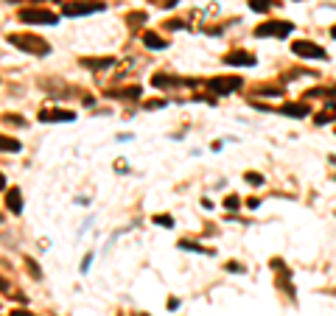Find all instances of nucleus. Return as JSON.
Here are the masks:
<instances>
[{
	"label": "nucleus",
	"instance_id": "nucleus-20",
	"mask_svg": "<svg viewBox=\"0 0 336 316\" xmlns=\"http://www.w3.org/2000/svg\"><path fill=\"white\" fill-rule=\"evenodd\" d=\"M11 316H34V314H28V311H11Z\"/></svg>",
	"mask_w": 336,
	"mask_h": 316
},
{
	"label": "nucleus",
	"instance_id": "nucleus-7",
	"mask_svg": "<svg viewBox=\"0 0 336 316\" xmlns=\"http://www.w3.org/2000/svg\"><path fill=\"white\" fill-rule=\"evenodd\" d=\"M224 62L227 64H247V67H250V64H255V56H252V53H244V50H233V53L224 56Z\"/></svg>",
	"mask_w": 336,
	"mask_h": 316
},
{
	"label": "nucleus",
	"instance_id": "nucleus-2",
	"mask_svg": "<svg viewBox=\"0 0 336 316\" xmlns=\"http://www.w3.org/2000/svg\"><path fill=\"white\" fill-rule=\"evenodd\" d=\"M20 20L34 22V25H56L59 17L53 11H45V8H25V11H20Z\"/></svg>",
	"mask_w": 336,
	"mask_h": 316
},
{
	"label": "nucleus",
	"instance_id": "nucleus-12",
	"mask_svg": "<svg viewBox=\"0 0 336 316\" xmlns=\"http://www.w3.org/2000/svg\"><path fill=\"white\" fill-rule=\"evenodd\" d=\"M0 151H20V140L11 134H0Z\"/></svg>",
	"mask_w": 336,
	"mask_h": 316
},
{
	"label": "nucleus",
	"instance_id": "nucleus-5",
	"mask_svg": "<svg viewBox=\"0 0 336 316\" xmlns=\"http://www.w3.org/2000/svg\"><path fill=\"white\" fill-rule=\"evenodd\" d=\"M104 3L95 0V3H64V14L67 17H79V14H93V11H101Z\"/></svg>",
	"mask_w": 336,
	"mask_h": 316
},
{
	"label": "nucleus",
	"instance_id": "nucleus-21",
	"mask_svg": "<svg viewBox=\"0 0 336 316\" xmlns=\"http://www.w3.org/2000/svg\"><path fill=\"white\" fill-rule=\"evenodd\" d=\"M0 188H6V176L0 174Z\"/></svg>",
	"mask_w": 336,
	"mask_h": 316
},
{
	"label": "nucleus",
	"instance_id": "nucleus-22",
	"mask_svg": "<svg viewBox=\"0 0 336 316\" xmlns=\"http://www.w3.org/2000/svg\"><path fill=\"white\" fill-rule=\"evenodd\" d=\"M331 34H334V36H336V28H334V31H331Z\"/></svg>",
	"mask_w": 336,
	"mask_h": 316
},
{
	"label": "nucleus",
	"instance_id": "nucleus-9",
	"mask_svg": "<svg viewBox=\"0 0 336 316\" xmlns=\"http://www.w3.org/2000/svg\"><path fill=\"white\" fill-rule=\"evenodd\" d=\"M280 112L289 115V118H306V115H308V106H306V104H286V106H280Z\"/></svg>",
	"mask_w": 336,
	"mask_h": 316
},
{
	"label": "nucleus",
	"instance_id": "nucleus-4",
	"mask_svg": "<svg viewBox=\"0 0 336 316\" xmlns=\"http://www.w3.org/2000/svg\"><path fill=\"white\" fill-rule=\"evenodd\" d=\"M292 22H280V20H272V22H264L255 28V36H289L292 34Z\"/></svg>",
	"mask_w": 336,
	"mask_h": 316
},
{
	"label": "nucleus",
	"instance_id": "nucleus-18",
	"mask_svg": "<svg viewBox=\"0 0 336 316\" xmlns=\"http://www.w3.org/2000/svg\"><path fill=\"white\" fill-rule=\"evenodd\" d=\"M157 106H165V101H149V104H146V109H157Z\"/></svg>",
	"mask_w": 336,
	"mask_h": 316
},
{
	"label": "nucleus",
	"instance_id": "nucleus-10",
	"mask_svg": "<svg viewBox=\"0 0 336 316\" xmlns=\"http://www.w3.org/2000/svg\"><path fill=\"white\" fill-rule=\"evenodd\" d=\"M6 204H8V210H11V213H22V199H20V190H17V188L8 190Z\"/></svg>",
	"mask_w": 336,
	"mask_h": 316
},
{
	"label": "nucleus",
	"instance_id": "nucleus-1",
	"mask_svg": "<svg viewBox=\"0 0 336 316\" xmlns=\"http://www.w3.org/2000/svg\"><path fill=\"white\" fill-rule=\"evenodd\" d=\"M8 42L17 45V48L25 50V53H39V56H45V53L50 50L45 39H39V36H31V34H11V36H8Z\"/></svg>",
	"mask_w": 336,
	"mask_h": 316
},
{
	"label": "nucleus",
	"instance_id": "nucleus-13",
	"mask_svg": "<svg viewBox=\"0 0 336 316\" xmlns=\"http://www.w3.org/2000/svg\"><path fill=\"white\" fill-rule=\"evenodd\" d=\"M143 42L149 45L151 50H160V48H165V45H168L165 39H160V36L154 34V31H146V34H143Z\"/></svg>",
	"mask_w": 336,
	"mask_h": 316
},
{
	"label": "nucleus",
	"instance_id": "nucleus-8",
	"mask_svg": "<svg viewBox=\"0 0 336 316\" xmlns=\"http://www.w3.org/2000/svg\"><path fill=\"white\" fill-rule=\"evenodd\" d=\"M76 115L73 112H64V109H45L39 112V120H73Z\"/></svg>",
	"mask_w": 336,
	"mask_h": 316
},
{
	"label": "nucleus",
	"instance_id": "nucleus-11",
	"mask_svg": "<svg viewBox=\"0 0 336 316\" xmlns=\"http://www.w3.org/2000/svg\"><path fill=\"white\" fill-rule=\"evenodd\" d=\"M81 64H84V67H90V70H104V67L115 64V59L112 56H107V59H81Z\"/></svg>",
	"mask_w": 336,
	"mask_h": 316
},
{
	"label": "nucleus",
	"instance_id": "nucleus-15",
	"mask_svg": "<svg viewBox=\"0 0 336 316\" xmlns=\"http://www.w3.org/2000/svg\"><path fill=\"white\" fill-rule=\"evenodd\" d=\"M154 224H160V227H174V218H171V216H154Z\"/></svg>",
	"mask_w": 336,
	"mask_h": 316
},
{
	"label": "nucleus",
	"instance_id": "nucleus-17",
	"mask_svg": "<svg viewBox=\"0 0 336 316\" xmlns=\"http://www.w3.org/2000/svg\"><path fill=\"white\" fill-rule=\"evenodd\" d=\"M238 202H241L238 196H227V199H224V204H227L230 210H238Z\"/></svg>",
	"mask_w": 336,
	"mask_h": 316
},
{
	"label": "nucleus",
	"instance_id": "nucleus-3",
	"mask_svg": "<svg viewBox=\"0 0 336 316\" xmlns=\"http://www.w3.org/2000/svg\"><path fill=\"white\" fill-rule=\"evenodd\" d=\"M292 53H294V56H303V59H328L325 48H320V45H314V42H308V39L294 42L292 45Z\"/></svg>",
	"mask_w": 336,
	"mask_h": 316
},
{
	"label": "nucleus",
	"instance_id": "nucleus-6",
	"mask_svg": "<svg viewBox=\"0 0 336 316\" xmlns=\"http://www.w3.org/2000/svg\"><path fill=\"white\" fill-rule=\"evenodd\" d=\"M238 87H241V78H238V76H222V78H213V81H210V90L222 92V95L236 92Z\"/></svg>",
	"mask_w": 336,
	"mask_h": 316
},
{
	"label": "nucleus",
	"instance_id": "nucleus-14",
	"mask_svg": "<svg viewBox=\"0 0 336 316\" xmlns=\"http://www.w3.org/2000/svg\"><path fill=\"white\" fill-rule=\"evenodd\" d=\"M250 8H255V11H269V8H272V3H269V0H252Z\"/></svg>",
	"mask_w": 336,
	"mask_h": 316
},
{
	"label": "nucleus",
	"instance_id": "nucleus-19",
	"mask_svg": "<svg viewBox=\"0 0 336 316\" xmlns=\"http://www.w3.org/2000/svg\"><path fill=\"white\" fill-rule=\"evenodd\" d=\"M227 272H244L241 263H227Z\"/></svg>",
	"mask_w": 336,
	"mask_h": 316
},
{
	"label": "nucleus",
	"instance_id": "nucleus-16",
	"mask_svg": "<svg viewBox=\"0 0 336 316\" xmlns=\"http://www.w3.org/2000/svg\"><path fill=\"white\" fill-rule=\"evenodd\" d=\"M247 182H250V185H264V176L252 174V171H250V174H247Z\"/></svg>",
	"mask_w": 336,
	"mask_h": 316
}]
</instances>
